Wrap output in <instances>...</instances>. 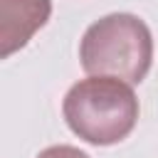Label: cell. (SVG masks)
<instances>
[{"instance_id":"obj_2","label":"cell","mask_w":158,"mask_h":158,"mask_svg":"<svg viewBox=\"0 0 158 158\" xmlns=\"http://www.w3.org/2000/svg\"><path fill=\"white\" fill-rule=\"evenodd\" d=\"M67 126L94 146L123 141L138 121V99L128 81L89 77L77 81L62 104Z\"/></svg>"},{"instance_id":"obj_1","label":"cell","mask_w":158,"mask_h":158,"mask_svg":"<svg viewBox=\"0 0 158 158\" xmlns=\"http://www.w3.org/2000/svg\"><path fill=\"white\" fill-rule=\"evenodd\" d=\"M79 59L89 77H114L141 84L151 69L153 37L148 25L131 12H114L86 27Z\"/></svg>"},{"instance_id":"obj_3","label":"cell","mask_w":158,"mask_h":158,"mask_svg":"<svg viewBox=\"0 0 158 158\" xmlns=\"http://www.w3.org/2000/svg\"><path fill=\"white\" fill-rule=\"evenodd\" d=\"M49 0H0V57L22 49L49 20Z\"/></svg>"},{"instance_id":"obj_4","label":"cell","mask_w":158,"mask_h":158,"mask_svg":"<svg viewBox=\"0 0 158 158\" xmlns=\"http://www.w3.org/2000/svg\"><path fill=\"white\" fill-rule=\"evenodd\" d=\"M37 158H89L84 151L74 148V146H49L44 148Z\"/></svg>"}]
</instances>
